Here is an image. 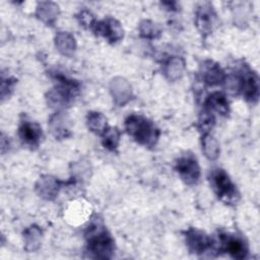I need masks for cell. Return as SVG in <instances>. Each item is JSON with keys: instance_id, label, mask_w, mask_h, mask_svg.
<instances>
[{"instance_id": "6da1fadb", "label": "cell", "mask_w": 260, "mask_h": 260, "mask_svg": "<svg viewBox=\"0 0 260 260\" xmlns=\"http://www.w3.org/2000/svg\"><path fill=\"white\" fill-rule=\"evenodd\" d=\"M85 238L89 257L99 259L112 258L115 251V242L100 219H94L88 225Z\"/></svg>"}, {"instance_id": "7a4b0ae2", "label": "cell", "mask_w": 260, "mask_h": 260, "mask_svg": "<svg viewBox=\"0 0 260 260\" xmlns=\"http://www.w3.org/2000/svg\"><path fill=\"white\" fill-rule=\"evenodd\" d=\"M125 129L135 141L148 147L154 146L159 136V131L155 125L141 115L128 116L125 120Z\"/></svg>"}, {"instance_id": "3957f363", "label": "cell", "mask_w": 260, "mask_h": 260, "mask_svg": "<svg viewBox=\"0 0 260 260\" xmlns=\"http://www.w3.org/2000/svg\"><path fill=\"white\" fill-rule=\"evenodd\" d=\"M209 181L214 193L222 202L233 205L239 201L240 194L224 170H212L209 175Z\"/></svg>"}, {"instance_id": "277c9868", "label": "cell", "mask_w": 260, "mask_h": 260, "mask_svg": "<svg viewBox=\"0 0 260 260\" xmlns=\"http://www.w3.org/2000/svg\"><path fill=\"white\" fill-rule=\"evenodd\" d=\"M240 73L239 76L233 77L232 88L241 91L247 101L252 103L257 102L259 96L258 76L247 66H244L240 70Z\"/></svg>"}, {"instance_id": "5b68a950", "label": "cell", "mask_w": 260, "mask_h": 260, "mask_svg": "<svg viewBox=\"0 0 260 260\" xmlns=\"http://www.w3.org/2000/svg\"><path fill=\"white\" fill-rule=\"evenodd\" d=\"M216 244L218 251L225 252L235 259H244L248 254V245L246 241L235 234H219Z\"/></svg>"}, {"instance_id": "8992f818", "label": "cell", "mask_w": 260, "mask_h": 260, "mask_svg": "<svg viewBox=\"0 0 260 260\" xmlns=\"http://www.w3.org/2000/svg\"><path fill=\"white\" fill-rule=\"evenodd\" d=\"M176 170L181 179L188 185H194L200 178V168L192 154L181 156L176 162Z\"/></svg>"}, {"instance_id": "52a82bcc", "label": "cell", "mask_w": 260, "mask_h": 260, "mask_svg": "<svg viewBox=\"0 0 260 260\" xmlns=\"http://www.w3.org/2000/svg\"><path fill=\"white\" fill-rule=\"evenodd\" d=\"M185 240L189 251L197 255L205 253L213 244L209 236H207L204 232L193 228L186 231Z\"/></svg>"}, {"instance_id": "ba28073f", "label": "cell", "mask_w": 260, "mask_h": 260, "mask_svg": "<svg viewBox=\"0 0 260 260\" xmlns=\"http://www.w3.org/2000/svg\"><path fill=\"white\" fill-rule=\"evenodd\" d=\"M92 27L96 35L104 37L110 43L119 42L123 38V28L116 19H104L93 24Z\"/></svg>"}, {"instance_id": "9c48e42d", "label": "cell", "mask_w": 260, "mask_h": 260, "mask_svg": "<svg viewBox=\"0 0 260 260\" xmlns=\"http://www.w3.org/2000/svg\"><path fill=\"white\" fill-rule=\"evenodd\" d=\"M18 134L24 144L30 147H37L41 141L42 128L36 122L24 120L19 125Z\"/></svg>"}, {"instance_id": "30bf717a", "label": "cell", "mask_w": 260, "mask_h": 260, "mask_svg": "<svg viewBox=\"0 0 260 260\" xmlns=\"http://www.w3.org/2000/svg\"><path fill=\"white\" fill-rule=\"evenodd\" d=\"M200 72L204 82L209 85H217L225 80L224 71L217 63L211 60H207L201 65Z\"/></svg>"}, {"instance_id": "8fae6325", "label": "cell", "mask_w": 260, "mask_h": 260, "mask_svg": "<svg viewBox=\"0 0 260 260\" xmlns=\"http://www.w3.org/2000/svg\"><path fill=\"white\" fill-rule=\"evenodd\" d=\"M215 14L210 6L203 5L197 10L196 13V25L203 35L211 32L214 24Z\"/></svg>"}, {"instance_id": "7c38bea8", "label": "cell", "mask_w": 260, "mask_h": 260, "mask_svg": "<svg viewBox=\"0 0 260 260\" xmlns=\"http://www.w3.org/2000/svg\"><path fill=\"white\" fill-rule=\"evenodd\" d=\"M59 188H60V182L50 176H45L40 178L37 184L38 193L40 194L41 197L47 200L54 199L59 192Z\"/></svg>"}, {"instance_id": "4fadbf2b", "label": "cell", "mask_w": 260, "mask_h": 260, "mask_svg": "<svg viewBox=\"0 0 260 260\" xmlns=\"http://www.w3.org/2000/svg\"><path fill=\"white\" fill-rule=\"evenodd\" d=\"M206 110L210 112H216L221 116H228L230 113V105L225 95L221 92H213L205 102Z\"/></svg>"}, {"instance_id": "5bb4252c", "label": "cell", "mask_w": 260, "mask_h": 260, "mask_svg": "<svg viewBox=\"0 0 260 260\" xmlns=\"http://www.w3.org/2000/svg\"><path fill=\"white\" fill-rule=\"evenodd\" d=\"M111 91L119 105H124L130 99L131 87L123 78H115L111 83Z\"/></svg>"}, {"instance_id": "9a60e30c", "label": "cell", "mask_w": 260, "mask_h": 260, "mask_svg": "<svg viewBox=\"0 0 260 260\" xmlns=\"http://www.w3.org/2000/svg\"><path fill=\"white\" fill-rule=\"evenodd\" d=\"M50 129L56 138H66L70 135L69 124L62 114H55L50 120Z\"/></svg>"}, {"instance_id": "2e32d148", "label": "cell", "mask_w": 260, "mask_h": 260, "mask_svg": "<svg viewBox=\"0 0 260 260\" xmlns=\"http://www.w3.org/2000/svg\"><path fill=\"white\" fill-rule=\"evenodd\" d=\"M24 238V248L27 252L32 253L39 250L42 241V231L37 225H31L27 228L23 233Z\"/></svg>"}, {"instance_id": "e0dca14e", "label": "cell", "mask_w": 260, "mask_h": 260, "mask_svg": "<svg viewBox=\"0 0 260 260\" xmlns=\"http://www.w3.org/2000/svg\"><path fill=\"white\" fill-rule=\"evenodd\" d=\"M185 69V62L182 58H171L165 65V74L170 80H176L180 78Z\"/></svg>"}, {"instance_id": "ac0fdd59", "label": "cell", "mask_w": 260, "mask_h": 260, "mask_svg": "<svg viewBox=\"0 0 260 260\" xmlns=\"http://www.w3.org/2000/svg\"><path fill=\"white\" fill-rule=\"evenodd\" d=\"M86 123H87L88 129L99 135L103 134L108 128L106 117L103 114L98 112L88 113L86 117Z\"/></svg>"}, {"instance_id": "d6986e66", "label": "cell", "mask_w": 260, "mask_h": 260, "mask_svg": "<svg viewBox=\"0 0 260 260\" xmlns=\"http://www.w3.org/2000/svg\"><path fill=\"white\" fill-rule=\"evenodd\" d=\"M56 47L63 55L70 56L75 50V40L67 32H59L56 36Z\"/></svg>"}, {"instance_id": "ffe728a7", "label": "cell", "mask_w": 260, "mask_h": 260, "mask_svg": "<svg viewBox=\"0 0 260 260\" xmlns=\"http://www.w3.org/2000/svg\"><path fill=\"white\" fill-rule=\"evenodd\" d=\"M202 150L208 159L217 158L219 155V145L212 135L208 133L204 134L202 137Z\"/></svg>"}, {"instance_id": "44dd1931", "label": "cell", "mask_w": 260, "mask_h": 260, "mask_svg": "<svg viewBox=\"0 0 260 260\" xmlns=\"http://www.w3.org/2000/svg\"><path fill=\"white\" fill-rule=\"evenodd\" d=\"M102 135H103V139H102L103 145L111 151L116 150L120 141L119 130L117 128L110 127V128H107V130Z\"/></svg>"}, {"instance_id": "7402d4cb", "label": "cell", "mask_w": 260, "mask_h": 260, "mask_svg": "<svg viewBox=\"0 0 260 260\" xmlns=\"http://www.w3.org/2000/svg\"><path fill=\"white\" fill-rule=\"evenodd\" d=\"M140 35L143 38L155 39V38L159 37L160 29L155 23H153L149 20H144L140 24Z\"/></svg>"}, {"instance_id": "603a6c76", "label": "cell", "mask_w": 260, "mask_h": 260, "mask_svg": "<svg viewBox=\"0 0 260 260\" xmlns=\"http://www.w3.org/2000/svg\"><path fill=\"white\" fill-rule=\"evenodd\" d=\"M78 18H79V21L82 25H84V26H93L94 18H93V15L89 11L82 10L80 12V14L78 15Z\"/></svg>"}]
</instances>
